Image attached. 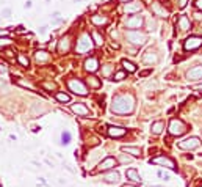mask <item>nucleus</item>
I'll list each match as a JSON object with an SVG mask.
<instances>
[{
	"instance_id": "obj_7",
	"label": "nucleus",
	"mask_w": 202,
	"mask_h": 187,
	"mask_svg": "<svg viewBox=\"0 0 202 187\" xmlns=\"http://www.w3.org/2000/svg\"><path fill=\"white\" fill-rule=\"evenodd\" d=\"M200 146V140L197 137H188L179 142V148L180 150H196Z\"/></svg>"
},
{
	"instance_id": "obj_27",
	"label": "nucleus",
	"mask_w": 202,
	"mask_h": 187,
	"mask_svg": "<svg viewBox=\"0 0 202 187\" xmlns=\"http://www.w3.org/2000/svg\"><path fill=\"white\" fill-rule=\"evenodd\" d=\"M165 129V123L163 121H155L154 124H152V134L154 135H158V134H161V131Z\"/></svg>"
},
{
	"instance_id": "obj_32",
	"label": "nucleus",
	"mask_w": 202,
	"mask_h": 187,
	"mask_svg": "<svg viewBox=\"0 0 202 187\" xmlns=\"http://www.w3.org/2000/svg\"><path fill=\"white\" fill-rule=\"evenodd\" d=\"M69 143H71V134L66 131L61 134V145H69Z\"/></svg>"
},
{
	"instance_id": "obj_30",
	"label": "nucleus",
	"mask_w": 202,
	"mask_h": 187,
	"mask_svg": "<svg viewBox=\"0 0 202 187\" xmlns=\"http://www.w3.org/2000/svg\"><path fill=\"white\" fill-rule=\"evenodd\" d=\"M41 87L49 90V91H57V84L55 82H50V80H44V82H41Z\"/></svg>"
},
{
	"instance_id": "obj_31",
	"label": "nucleus",
	"mask_w": 202,
	"mask_h": 187,
	"mask_svg": "<svg viewBox=\"0 0 202 187\" xmlns=\"http://www.w3.org/2000/svg\"><path fill=\"white\" fill-rule=\"evenodd\" d=\"M17 61H19L22 66H25V68H28V66H30V60L27 58L24 53H19V55H17Z\"/></svg>"
},
{
	"instance_id": "obj_35",
	"label": "nucleus",
	"mask_w": 202,
	"mask_h": 187,
	"mask_svg": "<svg viewBox=\"0 0 202 187\" xmlns=\"http://www.w3.org/2000/svg\"><path fill=\"white\" fill-rule=\"evenodd\" d=\"M17 84L21 85V87H27V88H32L33 90V85L28 82V80H24V79H17Z\"/></svg>"
},
{
	"instance_id": "obj_34",
	"label": "nucleus",
	"mask_w": 202,
	"mask_h": 187,
	"mask_svg": "<svg viewBox=\"0 0 202 187\" xmlns=\"http://www.w3.org/2000/svg\"><path fill=\"white\" fill-rule=\"evenodd\" d=\"M63 22V18L60 16V13H53V14H52V24H61Z\"/></svg>"
},
{
	"instance_id": "obj_40",
	"label": "nucleus",
	"mask_w": 202,
	"mask_h": 187,
	"mask_svg": "<svg viewBox=\"0 0 202 187\" xmlns=\"http://www.w3.org/2000/svg\"><path fill=\"white\" fill-rule=\"evenodd\" d=\"M147 30H155V21H152V19L147 21Z\"/></svg>"
},
{
	"instance_id": "obj_39",
	"label": "nucleus",
	"mask_w": 202,
	"mask_h": 187,
	"mask_svg": "<svg viewBox=\"0 0 202 187\" xmlns=\"http://www.w3.org/2000/svg\"><path fill=\"white\" fill-rule=\"evenodd\" d=\"M111 69H113V66H111V64H107L105 68H103V76H105V77H108L110 72H111Z\"/></svg>"
},
{
	"instance_id": "obj_16",
	"label": "nucleus",
	"mask_w": 202,
	"mask_h": 187,
	"mask_svg": "<svg viewBox=\"0 0 202 187\" xmlns=\"http://www.w3.org/2000/svg\"><path fill=\"white\" fill-rule=\"evenodd\" d=\"M141 10H143V5L140 2L125 3V6H124V11L127 13V14H137V13H140Z\"/></svg>"
},
{
	"instance_id": "obj_24",
	"label": "nucleus",
	"mask_w": 202,
	"mask_h": 187,
	"mask_svg": "<svg viewBox=\"0 0 202 187\" xmlns=\"http://www.w3.org/2000/svg\"><path fill=\"white\" fill-rule=\"evenodd\" d=\"M91 38H92V43L96 44V46H102V44H103V36H102L100 32L92 30V32H91Z\"/></svg>"
},
{
	"instance_id": "obj_25",
	"label": "nucleus",
	"mask_w": 202,
	"mask_h": 187,
	"mask_svg": "<svg viewBox=\"0 0 202 187\" xmlns=\"http://www.w3.org/2000/svg\"><path fill=\"white\" fill-rule=\"evenodd\" d=\"M122 151L127 153V154H132L133 157H138L141 154V150L137 148V146H122Z\"/></svg>"
},
{
	"instance_id": "obj_1",
	"label": "nucleus",
	"mask_w": 202,
	"mask_h": 187,
	"mask_svg": "<svg viewBox=\"0 0 202 187\" xmlns=\"http://www.w3.org/2000/svg\"><path fill=\"white\" fill-rule=\"evenodd\" d=\"M135 109V98L132 95H118L111 101V112L118 115L132 113Z\"/></svg>"
},
{
	"instance_id": "obj_42",
	"label": "nucleus",
	"mask_w": 202,
	"mask_h": 187,
	"mask_svg": "<svg viewBox=\"0 0 202 187\" xmlns=\"http://www.w3.org/2000/svg\"><path fill=\"white\" fill-rule=\"evenodd\" d=\"M151 72H152L151 69H147V71H141V72H140V77H147V76H151Z\"/></svg>"
},
{
	"instance_id": "obj_18",
	"label": "nucleus",
	"mask_w": 202,
	"mask_h": 187,
	"mask_svg": "<svg viewBox=\"0 0 202 187\" xmlns=\"http://www.w3.org/2000/svg\"><path fill=\"white\" fill-rule=\"evenodd\" d=\"M35 60L36 63H46L50 60V53L47 50H36L35 52Z\"/></svg>"
},
{
	"instance_id": "obj_50",
	"label": "nucleus",
	"mask_w": 202,
	"mask_h": 187,
	"mask_svg": "<svg viewBox=\"0 0 202 187\" xmlns=\"http://www.w3.org/2000/svg\"><path fill=\"white\" fill-rule=\"evenodd\" d=\"M124 187H137V185H130V184H127V185H124Z\"/></svg>"
},
{
	"instance_id": "obj_4",
	"label": "nucleus",
	"mask_w": 202,
	"mask_h": 187,
	"mask_svg": "<svg viewBox=\"0 0 202 187\" xmlns=\"http://www.w3.org/2000/svg\"><path fill=\"white\" fill-rule=\"evenodd\" d=\"M186 129H188L186 124L182 121V119H177V118L171 119L169 127H168L169 134H171V135H174V137H180V135H183V134L186 132Z\"/></svg>"
},
{
	"instance_id": "obj_13",
	"label": "nucleus",
	"mask_w": 202,
	"mask_h": 187,
	"mask_svg": "<svg viewBox=\"0 0 202 187\" xmlns=\"http://www.w3.org/2000/svg\"><path fill=\"white\" fill-rule=\"evenodd\" d=\"M72 112L74 113H77L78 116H89L91 115V112H89V109L85 105V104H82V102H77V104H72Z\"/></svg>"
},
{
	"instance_id": "obj_8",
	"label": "nucleus",
	"mask_w": 202,
	"mask_h": 187,
	"mask_svg": "<svg viewBox=\"0 0 202 187\" xmlns=\"http://www.w3.org/2000/svg\"><path fill=\"white\" fill-rule=\"evenodd\" d=\"M125 27L127 29H130V30H135V29H140V27H143V24H144V19L141 18V16H138V14H132L130 18H127L125 19Z\"/></svg>"
},
{
	"instance_id": "obj_52",
	"label": "nucleus",
	"mask_w": 202,
	"mask_h": 187,
	"mask_svg": "<svg viewBox=\"0 0 202 187\" xmlns=\"http://www.w3.org/2000/svg\"><path fill=\"white\" fill-rule=\"evenodd\" d=\"M199 187H202V185H199Z\"/></svg>"
},
{
	"instance_id": "obj_51",
	"label": "nucleus",
	"mask_w": 202,
	"mask_h": 187,
	"mask_svg": "<svg viewBox=\"0 0 202 187\" xmlns=\"http://www.w3.org/2000/svg\"><path fill=\"white\" fill-rule=\"evenodd\" d=\"M151 187H163V185H151Z\"/></svg>"
},
{
	"instance_id": "obj_44",
	"label": "nucleus",
	"mask_w": 202,
	"mask_h": 187,
	"mask_svg": "<svg viewBox=\"0 0 202 187\" xmlns=\"http://www.w3.org/2000/svg\"><path fill=\"white\" fill-rule=\"evenodd\" d=\"M8 35V30H5V29H0V38L2 36H6Z\"/></svg>"
},
{
	"instance_id": "obj_15",
	"label": "nucleus",
	"mask_w": 202,
	"mask_h": 187,
	"mask_svg": "<svg viewBox=\"0 0 202 187\" xmlns=\"http://www.w3.org/2000/svg\"><path fill=\"white\" fill-rule=\"evenodd\" d=\"M186 79L190 82H196V80L202 79V66H194L193 69H190L186 72Z\"/></svg>"
},
{
	"instance_id": "obj_46",
	"label": "nucleus",
	"mask_w": 202,
	"mask_h": 187,
	"mask_svg": "<svg viewBox=\"0 0 202 187\" xmlns=\"http://www.w3.org/2000/svg\"><path fill=\"white\" fill-rule=\"evenodd\" d=\"M24 8H25V10H28V8H32V2H30V0H27V2H25V5H24Z\"/></svg>"
},
{
	"instance_id": "obj_14",
	"label": "nucleus",
	"mask_w": 202,
	"mask_h": 187,
	"mask_svg": "<svg viewBox=\"0 0 202 187\" xmlns=\"http://www.w3.org/2000/svg\"><path fill=\"white\" fill-rule=\"evenodd\" d=\"M83 66H85V69H86L88 72H96V71L99 69V60H97L96 57H89V58L85 60Z\"/></svg>"
},
{
	"instance_id": "obj_12",
	"label": "nucleus",
	"mask_w": 202,
	"mask_h": 187,
	"mask_svg": "<svg viewBox=\"0 0 202 187\" xmlns=\"http://www.w3.org/2000/svg\"><path fill=\"white\" fill-rule=\"evenodd\" d=\"M69 50H71V36L64 35L58 41V52L60 53H67Z\"/></svg>"
},
{
	"instance_id": "obj_49",
	"label": "nucleus",
	"mask_w": 202,
	"mask_h": 187,
	"mask_svg": "<svg viewBox=\"0 0 202 187\" xmlns=\"http://www.w3.org/2000/svg\"><path fill=\"white\" fill-rule=\"evenodd\" d=\"M196 88H197V90H202V84H200V85H197Z\"/></svg>"
},
{
	"instance_id": "obj_9",
	"label": "nucleus",
	"mask_w": 202,
	"mask_h": 187,
	"mask_svg": "<svg viewBox=\"0 0 202 187\" xmlns=\"http://www.w3.org/2000/svg\"><path fill=\"white\" fill-rule=\"evenodd\" d=\"M151 164H157V165H163V167H168L171 170L176 168V162L172 159L166 157V156H158V157H154L151 159Z\"/></svg>"
},
{
	"instance_id": "obj_3",
	"label": "nucleus",
	"mask_w": 202,
	"mask_h": 187,
	"mask_svg": "<svg viewBox=\"0 0 202 187\" xmlns=\"http://www.w3.org/2000/svg\"><path fill=\"white\" fill-rule=\"evenodd\" d=\"M67 87H69V90L72 93H75V95H78V96H86L88 95V88L80 79H74V77L69 79L67 80Z\"/></svg>"
},
{
	"instance_id": "obj_29",
	"label": "nucleus",
	"mask_w": 202,
	"mask_h": 187,
	"mask_svg": "<svg viewBox=\"0 0 202 187\" xmlns=\"http://www.w3.org/2000/svg\"><path fill=\"white\" fill-rule=\"evenodd\" d=\"M143 60H144V63H157V60H158V57L155 55L154 52H147L146 55L143 57Z\"/></svg>"
},
{
	"instance_id": "obj_20",
	"label": "nucleus",
	"mask_w": 202,
	"mask_h": 187,
	"mask_svg": "<svg viewBox=\"0 0 202 187\" xmlns=\"http://www.w3.org/2000/svg\"><path fill=\"white\" fill-rule=\"evenodd\" d=\"M125 176H127V179H130L132 182H141L140 173H138V170H135V168H129V170L125 171Z\"/></svg>"
},
{
	"instance_id": "obj_11",
	"label": "nucleus",
	"mask_w": 202,
	"mask_h": 187,
	"mask_svg": "<svg viewBox=\"0 0 202 187\" xmlns=\"http://www.w3.org/2000/svg\"><path fill=\"white\" fill-rule=\"evenodd\" d=\"M116 164H118V160L114 157H105L99 164L97 168H99V171H110V170H113V167H116Z\"/></svg>"
},
{
	"instance_id": "obj_6",
	"label": "nucleus",
	"mask_w": 202,
	"mask_h": 187,
	"mask_svg": "<svg viewBox=\"0 0 202 187\" xmlns=\"http://www.w3.org/2000/svg\"><path fill=\"white\" fill-rule=\"evenodd\" d=\"M202 46V36H190V38H186L185 39V43H183V49L185 50H196Z\"/></svg>"
},
{
	"instance_id": "obj_21",
	"label": "nucleus",
	"mask_w": 202,
	"mask_h": 187,
	"mask_svg": "<svg viewBox=\"0 0 202 187\" xmlns=\"http://www.w3.org/2000/svg\"><path fill=\"white\" fill-rule=\"evenodd\" d=\"M86 84L89 85V88H94V90H99V88L102 87L100 79H99V77H96V76H88Z\"/></svg>"
},
{
	"instance_id": "obj_17",
	"label": "nucleus",
	"mask_w": 202,
	"mask_h": 187,
	"mask_svg": "<svg viewBox=\"0 0 202 187\" xmlns=\"http://www.w3.org/2000/svg\"><path fill=\"white\" fill-rule=\"evenodd\" d=\"M119 173L116 170H110L108 173H105L103 175V181L105 182H108V184H118L119 182Z\"/></svg>"
},
{
	"instance_id": "obj_2",
	"label": "nucleus",
	"mask_w": 202,
	"mask_h": 187,
	"mask_svg": "<svg viewBox=\"0 0 202 187\" xmlns=\"http://www.w3.org/2000/svg\"><path fill=\"white\" fill-rule=\"evenodd\" d=\"M92 38H91V35H88V33H83L82 36H80L78 39H77V44H75V52L78 53V55H82V53H86V52H89L91 49H92Z\"/></svg>"
},
{
	"instance_id": "obj_23",
	"label": "nucleus",
	"mask_w": 202,
	"mask_h": 187,
	"mask_svg": "<svg viewBox=\"0 0 202 187\" xmlns=\"http://www.w3.org/2000/svg\"><path fill=\"white\" fill-rule=\"evenodd\" d=\"M177 27L180 30H188L191 27V24H190V19H188L186 16H180L179 18V21H177Z\"/></svg>"
},
{
	"instance_id": "obj_10",
	"label": "nucleus",
	"mask_w": 202,
	"mask_h": 187,
	"mask_svg": "<svg viewBox=\"0 0 202 187\" xmlns=\"http://www.w3.org/2000/svg\"><path fill=\"white\" fill-rule=\"evenodd\" d=\"M107 134H108V137H111V138H121L127 134V129L122 126H108L107 127Z\"/></svg>"
},
{
	"instance_id": "obj_36",
	"label": "nucleus",
	"mask_w": 202,
	"mask_h": 187,
	"mask_svg": "<svg viewBox=\"0 0 202 187\" xmlns=\"http://www.w3.org/2000/svg\"><path fill=\"white\" fill-rule=\"evenodd\" d=\"M119 162H121V164H130V162H132V157L121 154V156H119Z\"/></svg>"
},
{
	"instance_id": "obj_28",
	"label": "nucleus",
	"mask_w": 202,
	"mask_h": 187,
	"mask_svg": "<svg viewBox=\"0 0 202 187\" xmlns=\"http://www.w3.org/2000/svg\"><path fill=\"white\" fill-rule=\"evenodd\" d=\"M55 98H57L58 102H63V104L71 101V96H69V95H66V93H63V91H57V93H55Z\"/></svg>"
},
{
	"instance_id": "obj_47",
	"label": "nucleus",
	"mask_w": 202,
	"mask_h": 187,
	"mask_svg": "<svg viewBox=\"0 0 202 187\" xmlns=\"http://www.w3.org/2000/svg\"><path fill=\"white\" fill-rule=\"evenodd\" d=\"M46 32H47V27H46V25H43V27H41V29H39V33H41V35H43V33H46Z\"/></svg>"
},
{
	"instance_id": "obj_33",
	"label": "nucleus",
	"mask_w": 202,
	"mask_h": 187,
	"mask_svg": "<svg viewBox=\"0 0 202 187\" xmlns=\"http://www.w3.org/2000/svg\"><path fill=\"white\" fill-rule=\"evenodd\" d=\"M125 77H127V72L125 71H118V72L113 74V80H116V82H119V80H122Z\"/></svg>"
},
{
	"instance_id": "obj_26",
	"label": "nucleus",
	"mask_w": 202,
	"mask_h": 187,
	"mask_svg": "<svg viewBox=\"0 0 202 187\" xmlns=\"http://www.w3.org/2000/svg\"><path fill=\"white\" fill-rule=\"evenodd\" d=\"M121 64L124 66V71L129 74V72H135L137 71V64L135 63H132V61H129V60H122L121 61Z\"/></svg>"
},
{
	"instance_id": "obj_37",
	"label": "nucleus",
	"mask_w": 202,
	"mask_h": 187,
	"mask_svg": "<svg viewBox=\"0 0 202 187\" xmlns=\"http://www.w3.org/2000/svg\"><path fill=\"white\" fill-rule=\"evenodd\" d=\"M9 44H11V38H8V36L0 38V46H9Z\"/></svg>"
},
{
	"instance_id": "obj_38",
	"label": "nucleus",
	"mask_w": 202,
	"mask_h": 187,
	"mask_svg": "<svg viewBox=\"0 0 202 187\" xmlns=\"http://www.w3.org/2000/svg\"><path fill=\"white\" fill-rule=\"evenodd\" d=\"M0 16L2 18H9L11 16V10L9 8H3L2 11H0Z\"/></svg>"
},
{
	"instance_id": "obj_22",
	"label": "nucleus",
	"mask_w": 202,
	"mask_h": 187,
	"mask_svg": "<svg viewBox=\"0 0 202 187\" xmlns=\"http://www.w3.org/2000/svg\"><path fill=\"white\" fill-rule=\"evenodd\" d=\"M152 13L155 16H160V18H166L168 16V10H165L160 3H154L152 5Z\"/></svg>"
},
{
	"instance_id": "obj_19",
	"label": "nucleus",
	"mask_w": 202,
	"mask_h": 187,
	"mask_svg": "<svg viewBox=\"0 0 202 187\" xmlns=\"http://www.w3.org/2000/svg\"><path fill=\"white\" fill-rule=\"evenodd\" d=\"M91 22L97 27H102V25H107L108 24V18L103 16V14H92L91 16Z\"/></svg>"
},
{
	"instance_id": "obj_5",
	"label": "nucleus",
	"mask_w": 202,
	"mask_h": 187,
	"mask_svg": "<svg viewBox=\"0 0 202 187\" xmlns=\"http://www.w3.org/2000/svg\"><path fill=\"white\" fill-rule=\"evenodd\" d=\"M125 38H127V41L130 44H135V46H143L146 43V39H147L146 33H143L140 30H129L125 33Z\"/></svg>"
},
{
	"instance_id": "obj_48",
	"label": "nucleus",
	"mask_w": 202,
	"mask_h": 187,
	"mask_svg": "<svg viewBox=\"0 0 202 187\" xmlns=\"http://www.w3.org/2000/svg\"><path fill=\"white\" fill-rule=\"evenodd\" d=\"M119 2H122V3H127V2H132V0H119Z\"/></svg>"
},
{
	"instance_id": "obj_43",
	"label": "nucleus",
	"mask_w": 202,
	"mask_h": 187,
	"mask_svg": "<svg viewBox=\"0 0 202 187\" xmlns=\"http://www.w3.org/2000/svg\"><path fill=\"white\" fill-rule=\"evenodd\" d=\"M186 2H188V0H179V8H185Z\"/></svg>"
},
{
	"instance_id": "obj_45",
	"label": "nucleus",
	"mask_w": 202,
	"mask_h": 187,
	"mask_svg": "<svg viewBox=\"0 0 202 187\" xmlns=\"http://www.w3.org/2000/svg\"><path fill=\"white\" fill-rule=\"evenodd\" d=\"M196 8H199V10H202V0H196Z\"/></svg>"
},
{
	"instance_id": "obj_41",
	"label": "nucleus",
	"mask_w": 202,
	"mask_h": 187,
	"mask_svg": "<svg viewBox=\"0 0 202 187\" xmlns=\"http://www.w3.org/2000/svg\"><path fill=\"white\" fill-rule=\"evenodd\" d=\"M158 176H160V178H163V179H166V181L169 179V175H168V173H165V171H161V170L158 171Z\"/></svg>"
}]
</instances>
